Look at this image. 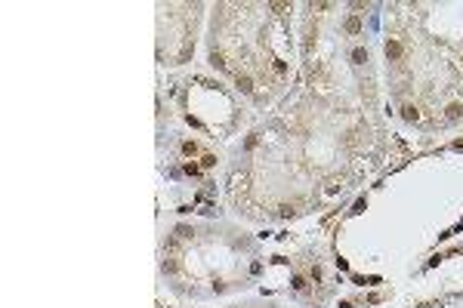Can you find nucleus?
Instances as JSON below:
<instances>
[{
  "instance_id": "obj_1",
  "label": "nucleus",
  "mask_w": 463,
  "mask_h": 308,
  "mask_svg": "<svg viewBox=\"0 0 463 308\" xmlns=\"http://www.w3.org/2000/svg\"><path fill=\"white\" fill-rule=\"evenodd\" d=\"M386 78L395 108L423 130L463 120V28H432L430 4H405L386 13Z\"/></svg>"
},
{
  "instance_id": "obj_2",
  "label": "nucleus",
  "mask_w": 463,
  "mask_h": 308,
  "mask_svg": "<svg viewBox=\"0 0 463 308\" xmlns=\"http://www.w3.org/2000/svg\"><path fill=\"white\" fill-rule=\"evenodd\" d=\"M290 4H220L211 19L207 56L253 108L288 93L303 62V19Z\"/></svg>"
},
{
  "instance_id": "obj_3",
  "label": "nucleus",
  "mask_w": 463,
  "mask_h": 308,
  "mask_svg": "<svg viewBox=\"0 0 463 308\" xmlns=\"http://www.w3.org/2000/svg\"><path fill=\"white\" fill-rule=\"evenodd\" d=\"M260 268V244L222 222L176 225L164 240L161 275L185 299H211L250 287Z\"/></svg>"
},
{
  "instance_id": "obj_4",
  "label": "nucleus",
  "mask_w": 463,
  "mask_h": 308,
  "mask_svg": "<svg viewBox=\"0 0 463 308\" xmlns=\"http://www.w3.org/2000/svg\"><path fill=\"white\" fill-rule=\"evenodd\" d=\"M179 115L204 139H229L248 120V105L213 78H189L179 89Z\"/></svg>"
},
{
  "instance_id": "obj_5",
  "label": "nucleus",
  "mask_w": 463,
  "mask_h": 308,
  "mask_svg": "<svg viewBox=\"0 0 463 308\" xmlns=\"http://www.w3.org/2000/svg\"><path fill=\"white\" fill-rule=\"evenodd\" d=\"M201 4H161L158 6V59L161 65H185L195 52V34L201 22Z\"/></svg>"
},
{
  "instance_id": "obj_6",
  "label": "nucleus",
  "mask_w": 463,
  "mask_h": 308,
  "mask_svg": "<svg viewBox=\"0 0 463 308\" xmlns=\"http://www.w3.org/2000/svg\"><path fill=\"white\" fill-rule=\"evenodd\" d=\"M222 308H281L269 299H244V303H232V305H222Z\"/></svg>"
}]
</instances>
